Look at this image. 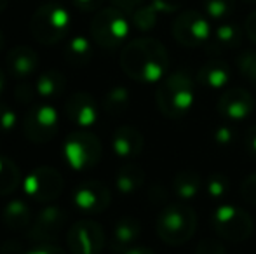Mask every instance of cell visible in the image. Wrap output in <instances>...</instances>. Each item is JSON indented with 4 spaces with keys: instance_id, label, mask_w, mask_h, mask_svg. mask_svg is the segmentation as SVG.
<instances>
[{
    "instance_id": "cell-1",
    "label": "cell",
    "mask_w": 256,
    "mask_h": 254,
    "mask_svg": "<svg viewBox=\"0 0 256 254\" xmlns=\"http://www.w3.org/2000/svg\"><path fill=\"white\" fill-rule=\"evenodd\" d=\"M120 66L132 80L152 84L166 77L169 56L164 45L155 38H136L122 49Z\"/></svg>"
},
{
    "instance_id": "cell-2",
    "label": "cell",
    "mask_w": 256,
    "mask_h": 254,
    "mask_svg": "<svg viewBox=\"0 0 256 254\" xmlns=\"http://www.w3.org/2000/svg\"><path fill=\"white\" fill-rule=\"evenodd\" d=\"M157 106L168 119H182L190 112L196 99L194 82L185 71H172L166 75L157 87Z\"/></svg>"
},
{
    "instance_id": "cell-3",
    "label": "cell",
    "mask_w": 256,
    "mask_h": 254,
    "mask_svg": "<svg viewBox=\"0 0 256 254\" xmlns=\"http://www.w3.org/2000/svg\"><path fill=\"white\" fill-rule=\"evenodd\" d=\"M197 216L196 211L183 200L169 204L160 211L155 223V230L162 242L180 246L188 242L196 234Z\"/></svg>"
},
{
    "instance_id": "cell-4",
    "label": "cell",
    "mask_w": 256,
    "mask_h": 254,
    "mask_svg": "<svg viewBox=\"0 0 256 254\" xmlns=\"http://www.w3.org/2000/svg\"><path fill=\"white\" fill-rule=\"evenodd\" d=\"M72 17L63 5L56 2L44 3L35 10L30 21L32 37L42 45H52L61 42L70 30Z\"/></svg>"
},
{
    "instance_id": "cell-5",
    "label": "cell",
    "mask_w": 256,
    "mask_h": 254,
    "mask_svg": "<svg viewBox=\"0 0 256 254\" xmlns=\"http://www.w3.org/2000/svg\"><path fill=\"white\" fill-rule=\"evenodd\" d=\"M131 23L124 10L118 7H106L96 12L91 21V37L94 44L103 49H117L129 37Z\"/></svg>"
},
{
    "instance_id": "cell-6",
    "label": "cell",
    "mask_w": 256,
    "mask_h": 254,
    "mask_svg": "<svg viewBox=\"0 0 256 254\" xmlns=\"http://www.w3.org/2000/svg\"><path fill=\"white\" fill-rule=\"evenodd\" d=\"M63 155L74 171H88L102 160L103 146L94 132L80 129L66 136L63 143Z\"/></svg>"
},
{
    "instance_id": "cell-7",
    "label": "cell",
    "mask_w": 256,
    "mask_h": 254,
    "mask_svg": "<svg viewBox=\"0 0 256 254\" xmlns=\"http://www.w3.org/2000/svg\"><path fill=\"white\" fill-rule=\"evenodd\" d=\"M211 223L220 239L228 242H244L253 234V220L244 209L232 204L216 207Z\"/></svg>"
},
{
    "instance_id": "cell-8",
    "label": "cell",
    "mask_w": 256,
    "mask_h": 254,
    "mask_svg": "<svg viewBox=\"0 0 256 254\" xmlns=\"http://www.w3.org/2000/svg\"><path fill=\"white\" fill-rule=\"evenodd\" d=\"M60 129V117L52 105L38 103L26 112L23 119V134L35 145L49 143Z\"/></svg>"
},
{
    "instance_id": "cell-9",
    "label": "cell",
    "mask_w": 256,
    "mask_h": 254,
    "mask_svg": "<svg viewBox=\"0 0 256 254\" xmlns=\"http://www.w3.org/2000/svg\"><path fill=\"white\" fill-rule=\"evenodd\" d=\"M212 35L209 17L199 10H185L172 23V37L180 45L199 47L206 45Z\"/></svg>"
},
{
    "instance_id": "cell-10",
    "label": "cell",
    "mask_w": 256,
    "mask_h": 254,
    "mask_svg": "<svg viewBox=\"0 0 256 254\" xmlns=\"http://www.w3.org/2000/svg\"><path fill=\"white\" fill-rule=\"evenodd\" d=\"M64 187L63 176L58 169L49 166H40L28 173L23 181V190L28 199L38 204H48L61 195Z\"/></svg>"
},
{
    "instance_id": "cell-11",
    "label": "cell",
    "mask_w": 256,
    "mask_h": 254,
    "mask_svg": "<svg viewBox=\"0 0 256 254\" xmlns=\"http://www.w3.org/2000/svg\"><path fill=\"white\" fill-rule=\"evenodd\" d=\"M66 244L72 254H100L104 248V232L92 220H80L66 232Z\"/></svg>"
},
{
    "instance_id": "cell-12",
    "label": "cell",
    "mask_w": 256,
    "mask_h": 254,
    "mask_svg": "<svg viewBox=\"0 0 256 254\" xmlns=\"http://www.w3.org/2000/svg\"><path fill=\"white\" fill-rule=\"evenodd\" d=\"M66 213L60 206H48L37 214L32 227L28 228L26 237L32 246L54 244L66 225Z\"/></svg>"
},
{
    "instance_id": "cell-13",
    "label": "cell",
    "mask_w": 256,
    "mask_h": 254,
    "mask_svg": "<svg viewBox=\"0 0 256 254\" xmlns=\"http://www.w3.org/2000/svg\"><path fill=\"white\" fill-rule=\"evenodd\" d=\"M74 206L84 214H100L110 206L112 193L103 181L89 180L77 185L72 195Z\"/></svg>"
},
{
    "instance_id": "cell-14",
    "label": "cell",
    "mask_w": 256,
    "mask_h": 254,
    "mask_svg": "<svg viewBox=\"0 0 256 254\" xmlns=\"http://www.w3.org/2000/svg\"><path fill=\"white\" fill-rule=\"evenodd\" d=\"M64 115L80 129H89L98 120V105L88 92H74L64 103Z\"/></svg>"
},
{
    "instance_id": "cell-15",
    "label": "cell",
    "mask_w": 256,
    "mask_h": 254,
    "mask_svg": "<svg viewBox=\"0 0 256 254\" xmlns=\"http://www.w3.org/2000/svg\"><path fill=\"white\" fill-rule=\"evenodd\" d=\"M218 112L230 120H244L254 112V99L246 89H226L218 101Z\"/></svg>"
},
{
    "instance_id": "cell-16",
    "label": "cell",
    "mask_w": 256,
    "mask_h": 254,
    "mask_svg": "<svg viewBox=\"0 0 256 254\" xmlns=\"http://www.w3.org/2000/svg\"><path fill=\"white\" fill-rule=\"evenodd\" d=\"M112 148L118 159H136L145 148V138L132 126H120L112 136Z\"/></svg>"
},
{
    "instance_id": "cell-17",
    "label": "cell",
    "mask_w": 256,
    "mask_h": 254,
    "mask_svg": "<svg viewBox=\"0 0 256 254\" xmlns=\"http://www.w3.org/2000/svg\"><path fill=\"white\" fill-rule=\"evenodd\" d=\"M142 235V225L136 218L124 216L115 223L110 239V249L115 254H124L131 248H134Z\"/></svg>"
},
{
    "instance_id": "cell-18",
    "label": "cell",
    "mask_w": 256,
    "mask_h": 254,
    "mask_svg": "<svg viewBox=\"0 0 256 254\" xmlns=\"http://www.w3.org/2000/svg\"><path fill=\"white\" fill-rule=\"evenodd\" d=\"M38 54L28 45H18L7 54V71L14 78H28L38 70Z\"/></svg>"
},
{
    "instance_id": "cell-19",
    "label": "cell",
    "mask_w": 256,
    "mask_h": 254,
    "mask_svg": "<svg viewBox=\"0 0 256 254\" xmlns=\"http://www.w3.org/2000/svg\"><path fill=\"white\" fill-rule=\"evenodd\" d=\"M197 80L208 89H225L230 80V68L222 59H211L199 68Z\"/></svg>"
},
{
    "instance_id": "cell-20",
    "label": "cell",
    "mask_w": 256,
    "mask_h": 254,
    "mask_svg": "<svg viewBox=\"0 0 256 254\" xmlns=\"http://www.w3.org/2000/svg\"><path fill=\"white\" fill-rule=\"evenodd\" d=\"M240 42H242V31H240V28L234 23H225L212 30L211 38H209V42L206 45L209 47V51L222 52V51H230V49L239 47Z\"/></svg>"
},
{
    "instance_id": "cell-21",
    "label": "cell",
    "mask_w": 256,
    "mask_h": 254,
    "mask_svg": "<svg viewBox=\"0 0 256 254\" xmlns=\"http://www.w3.org/2000/svg\"><path fill=\"white\" fill-rule=\"evenodd\" d=\"M2 221L9 230L21 232L30 227L32 221V211L30 206L23 199H12L4 206L2 211Z\"/></svg>"
},
{
    "instance_id": "cell-22",
    "label": "cell",
    "mask_w": 256,
    "mask_h": 254,
    "mask_svg": "<svg viewBox=\"0 0 256 254\" xmlns=\"http://www.w3.org/2000/svg\"><path fill=\"white\" fill-rule=\"evenodd\" d=\"M143 183H145V171L134 162L124 164L115 174V188L122 195H131L136 190H140Z\"/></svg>"
},
{
    "instance_id": "cell-23",
    "label": "cell",
    "mask_w": 256,
    "mask_h": 254,
    "mask_svg": "<svg viewBox=\"0 0 256 254\" xmlns=\"http://www.w3.org/2000/svg\"><path fill=\"white\" fill-rule=\"evenodd\" d=\"M204 188V181L196 171H182L172 178V192L180 200L188 202L194 200Z\"/></svg>"
},
{
    "instance_id": "cell-24",
    "label": "cell",
    "mask_w": 256,
    "mask_h": 254,
    "mask_svg": "<svg viewBox=\"0 0 256 254\" xmlns=\"http://www.w3.org/2000/svg\"><path fill=\"white\" fill-rule=\"evenodd\" d=\"M35 89H37V94L42 99L60 98L66 89V78L61 71L48 70L38 75L37 82H35Z\"/></svg>"
},
{
    "instance_id": "cell-25",
    "label": "cell",
    "mask_w": 256,
    "mask_h": 254,
    "mask_svg": "<svg viewBox=\"0 0 256 254\" xmlns=\"http://www.w3.org/2000/svg\"><path fill=\"white\" fill-rule=\"evenodd\" d=\"M64 59L70 66L80 68L89 64V61L92 59V44L88 37H82V35H77V37L70 38L64 47Z\"/></svg>"
},
{
    "instance_id": "cell-26",
    "label": "cell",
    "mask_w": 256,
    "mask_h": 254,
    "mask_svg": "<svg viewBox=\"0 0 256 254\" xmlns=\"http://www.w3.org/2000/svg\"><path fill=\"white\" fill-rule=\"evenodd\" d=\"M102 105L104 113H108L110 117H118L128 112L129 105H131V94L124 85H115L104 94Z\"/></svg>"
},
{
    "instance_id": "cell-27",
    "label": "cell",
    "mask_w": 256,
    "mask_h": 254,
    "mask_svg": "<svg viewBox=\"0 0 256 254\" xmlns=\"http://www.w3.org/2000/svg\"><path fill=\"white\" fill-rule=\"evenodd\" d=\"M20 167L7 157H0V197L9 195L20 187Z\"/></svg>"
},
{
    "instance_id": "cell-28",
    "label": "cell",
    "mask_w": 256,
    "mask_h": 254,
    "mask_svg": "<svg viewBox=\"0 0 256 254\" xmlns=\"http://www.w3.org/2000/svg\"><path fill=\"white\" fill-rule=\"evenodd\" d=\"M230 190V180L222 173H212L204 180V192L209 200L220 202L228 195Z\"/></svg>"
},
{
    "instance_id": "cell-29",
    "label": "cell",
    "mask_w": 256,
    "mask_h": 254,
    "mask_svg": "<svg viewBox=\"0 0 256 254\" xmlns=\"http://www.w3.org/2000/svg\"><path fill=\"white\" fill-rule=\"evenodd\" d=\"M204 14L209 19L222 21L236 9V0H202Z\"/></svg>"
},
{
    "instance_id": "cell-30",
    "label": "cell",
    "mask_w": 256,
    "mask_h": 254,
    "mask_svg": "<svg viewBox=\"0 0 256 254\" xmlns=\"http://www.w3.org/2000/svg\"><path fill=\"white\" fill-rule=\"evenodd\" d=\"M158 16H160V14L154 9L152 3H148V5L138 7V9L132 12L131 21L140 31H148V30H152V28L155 26Z\"/></svg>"
},
{
    "instance_id": "cell-31",
    "label": "cell",
    "mask_w": 256,
    "mask_h": 254,
    "mask_svg": "<svg viewBox=\"0 0 256 254\" xmlns=\"http://www.w3.org/2000/svg\"><path fill=\"white\" fill-rule=\"evenodd\" d=\"M237 66H239L240 73L244 75V78L250 80L256 87V51L242 52L237 59Z\"/></svg>"
},
{
    "instance_id": "cell-32",
    "label": "cell",
    "mask_w": 256,
    "mask_h": 254,
    "mask_svg": "<svg viewBox=\"0 0 256 254\" xmlns=\"http://www.w3.org/2000/svg\"><path fill=\"white\" fill-rule=\"evenodd\" d=\"M16 124H18V117L12 106L7 105V103H0V132L7 134V132L14 131Z\"/></svg>"
},
{
    "instance_id": "cell-33",
    "label": "cell",
    "mask_w": 256,
    "mask_h": 254,
    "mask_svg": "<svg viewBox=\"0 0 256 254\" xmlns=\"http://www.w3.org/2000/svg\"><path fill=\"white\" fill-rule=\"evenodd\" d=\"M212 139L218 146H232L236 141V132L228 126H220L212 132Z\"/></svg>"
},
{
    "instance_id": "cell-34",
    "label": "cell",
    "mask_w": 256,
    "mask_h": 254,
    "mask_svg": "<svg viewBox=\"0 0 256 254\" xmlns=\"http://www.w3.org/2000/svg\"><path fill=\"white\" fill-rule=\"evenodd\" d=\"M240 197L251 206H256V173L250 174L240 185Z\"/></svg>"
},
{
    "instance_id": "cell-35",
    "label": "cell",
    "mask_w": 256,
    "mask_h": 254,
    "mask_svg": "<svg viewBox=\"0 0 256 254\" xmlns=\"http://www.w3.org/2000/svg\"><path fill=\"white\" fill-rule=\"evenodd\" d=\"M35 96H37V89H34L30 84H26V82L20 84L14 89V99H16L18 103H21V105H30L35 99Z\"/></svg>"
},
{
    "instance_id": "cell-36",
    "label": "cell",
    "mask_w": 256,
    "mask_h": 254,
    "mask_svg": "<svg viewBox=\"0 0 256 254\" xmlns=\"http://www.w3.org/2000/svg\"><path fill=\"white\" fill-rule=\"evenodd\" d=\"M196 254H226V248L220 241L204 239V241H200V244L197 246Z\"/></svg>"
},
{
    "instance_id": "cell-37",
    "label": "cell",
    "mask_w": 256,
    "mask_h": 254,
    "mask_svg": "<svg viewBox=\"0 0 256 254\" xmlns=\"http://www.w3.org/2000/svg\"><path fill=\"white\" fill-rule=\"evenodd\" d=\"M154 5V9L157 10L158 14H168L172 12L180 7V0H152L150 2Z\"/></svg>"
},
{
    "instance_id": "cell-38",
    "label": "cell",
    "mask_w": 256,
    "mask_h": 254,
    "mask_svg": "<svg viewBox=\"0 0 256 254\" xmlns=\"http://www.w3.org/2000/svg\"><path fill=\"white\" fill-rule=\"evenodd\" d=\"M26 248L18 241H4L0 244V254H26Z\"/></svg>"
},
{
    "instance_id": "cell-39",
    "label": "cell",
    "mask_w": 256,
    "mask_h": 254,
    "mask_svg": "<svg viewBox=\"0 0 256 254\" xmlns=\"http://www.w3.org/2000/svg\"><path fill=\"white\" fill-rule=\"evenodd\" d=\"M244 148H246L248 155L256 160V126L248 129L246 136H244Z\"/></svg>"
},
{
    "instance_id": "cell-40",
    "label": "cell",
    "mask_w": 256,
    "mask_h": 254,
    "mask_svg": "<svg viewBox=\"0 0 256 254\" xmlns=\"http://www.w3.org/2000/svg\"><path fill=\"white\" fill-rule=\"evenodd\" d=\"M26 254H66V251L56 244H37L32 249H28Z\"/></svg>"
},
{
    "instance_id": "cell-41",
    "label": "cell",
    "mask_w": 256,
    "mask_h": 254,
    "mask_svg": "<svg viewBox=\"0 0 256 254\" xmlns=\"http://www.w3.org/2000/svg\"><path fill=\"white\" fill-rule=\"evenodd\" d=\"M112 2H114L115 7L122 9L124 12H134L138 7L143 5L145 0H112Z\"/></svg>"
},
{
    "instance_id": "cell-42",
    "label": "cell",
    "mask_w": 256,
    "mask_h": 254,
    "mask_svg": "<svg viewBox=\"0 0 256 254\" xmlns=\"http://www.w3.org/2000/svg\"><path fill=\"white\" fill-rule=\"evenodd\" d=\"M103 0H74V5L77 9L84 10V12H92V10H98L102 7Z\"/></svg>"
},
{
    "instance_id": "cell-43",
    "label": "cell",
    "mask_w": 256,
    "mask_h": 254,
    "mask_svg": "<svg viewBox=\"0 0 256 254\" xmlns=\"http://www.w3.org/2000/svg\"><path fill=\"white\" fill-rule=\"evenodd\" d=\"M244 31H246L248 38L256 44V10H254V12H251L250 16L246 17V23H244Z\"/></svg>"
},
{
    "instance_id": "cell-44",
    "label": "cell",
    "mask_w": 256,
    "mask_h": 254,
    "mask_svg": "<svg viewBox=\"0 0 256 254\" xmlns=\"http://www.w3.org/2000/svg\"><path fill=\"white\" fill-rule=\"evenodd\" d=\"M124 254H155V253L150 248H145V246H134V248H131Z\"/></svg>"
},
{
    "instance_id": "cell-45",
    "label": "cell",
    "mask_w": 256,
    "mask_h": 254,
    "mask_svg": "<svg viewBox=\"0 0 256 254\" xmlns=\"http://www.w3.org/2000/svg\"><path fill=\"white\" fill-rule=\"evenodd\" d=\"M4 89H6V73H4V70L0 68V96L4 94Z\"/></svg>"
},
{
    "instance_id": "cell-46",
    "label": "cell",
    "mask_w": 256,
    "mask_h": 254,
    "mask_svg": "<svg viewBox=\"0 0 256 254\" xmlns=\"http://www.w3.org/2000/svg\"><path fill=\"white\" fill-rule=\"evenodd\" d=\"M7 2H9V0H0V12L7 7Z\"/></svg>"
},
{
    "instance_id": "cell-47",
    "label": "cell",
    "mask_w": 256,
    "mask_h": 254,
    "mask_svg": "<svg viewBox=\"0 0 256 254\" xmlns=\"http://www.w3.org/2000/svg\"><path fill=\"white\" fill-rule=\"evenodd\" d=\"M2 47H4V35H2V31H0V51H2Z\"/></svg>"
},
{
    "instance_id": "cell-48",
    "label": "cell",
    "mask_w": 256,
    "mask_h": 254,
    "mask_svg": "<svg viewBox=\"0 0 256 254\" xmlns=\"http://www.w3.org/2000/svg\"><path fill=\"white\" fill-rule=\"evenodd\" d=\"M244 2H248V3H256V0H244Z\"/></svg>"
}]
</instances>
